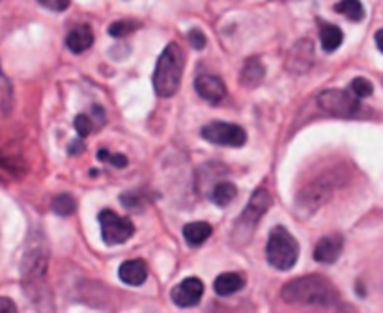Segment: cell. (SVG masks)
I'll return each instance as SVG.
<instances>
[{"label":"cell","mask_w":383,"mask_h":313,"mask_svg":"<svg viewBox=\"0 0 383 313\" xmlns=\"http://www.w3.org/2000/svg\"><path fill=\"white\" fill-rule=\"evenodd\" d=\"M202 136L212 144L227 145V148H242L247 142V133L243 131V127L225 121H213L202 127Z\"/></svg>","instance_id":"obj_7"},{"label":"cell","mask_w":383,"mask_h":313,"mask_svg":"<svg viewBox=\"0 0 383 313\" xmlns=\"http://www.w3.org/2000/svg\"><path fill=\"white\" fill-rule=\"evenodd\" d=\"M344 238L342 235L333 234L328 235V237H322L318 241L316 248H314V259L318 263H335L338 259V256L342 253Z\"/></svg>","instance_id":"obj_10"},{"label":"cell","mask_w":383,"mask_h":313,"mask_svg":"<svg viewBox=\"0 0 383 313\" xmlns=\"http://www.w3.org/2000/svg\"><path fill=\"white\" fill-rule=\"evenodd\" d=\"M189 41H191L193 49L202 50L206 47V35H204V32L198 28H193L191 32H189Z\"/></svg>","instance_id":"obj_26"},{"label":"cell","mask_w":383,"mask_h":313,"mask_svg":"<svg viewBox=\"0 0 383 313\" xmlns=\"http://www.w3.org/2000/svg\"><path fill=\"white\" fill-rule=\"evenodd\" d=\"M318 106L333 116H353L359 110V97L352 89H328L318 97Z\"/></svg>","instance_id":"obj_6"},{"label":"cell","mask_w":383,"mask_h":313,"mask_svg":"<svg viewBox=\"0 0 383 313\" xmlns=\"http://www.w3.org/2000/svg\"><path fill=\"white\" fill-rule=\"evenodd\" d=\"M212 226L207 222H191L183 228V238L189 246H200L212 237Z\"/></svg>","instance_id":"obj_15"},{"label":"cell","mask_w":383,"mask_h":313,"mask_svg":"<svg viewBox=\"0 0 383 313\" xmlns=\"http://www.w3.org/2000/svg\"><path fill=\"white\" fill-rule=\"evenodd\" d=\"M183 65H185V53L178 43H168L159 56L153 71V89L159 97H172L176 95L182 82Z\"/></svg>","instance_id":"obj_2"},{"label":"cell","mask_w":383,"mask_h":313,"mask_svg":"<svg viewBox=\"0 0 383 313\" xmlns=\"http://www.w3.org/2000/svg\"><path fill=\"white\" fill-rule=\"evenodd\" d=\"M82 149H85V145H82V142H79V140H75L73 144L70 145V153L71 155H77V153H81Z\"/></svg>","instance_id":"obj_28"},{"label":"cell","mask_w":383,"mask_h":313,"mask_svg":"<svg viewBox=\"0 0 383 313\" xmlns=\"http://www.w3.org/2000/svg\"><path fill=\"white\" fill-rule=\"evenodd\" d=\"M97 159L105 160V163H111L112 166H117V168H126L127 166V159L124 155L120 153L111 155L107 149H99V151H97Z\"/></svg>","instance_id":"obj_23"},{"label":"cell","mask_w":383,"mask_h":313,"mask_svg":"<svg viewBox=\"0 0 383 313\" xmlns=\"http://www.w3.org/2000/svg\"><path fill=\"white\" fill-rule=\"evenodd\" d=\"M75 129H77V133H79V136H81V138L88 136V134L92 133L90 118H88L86 114L77 116V118H75Z\"/></svg>","instance_id":"obj_24"},{"label":"cell","mask_w":383,"mask_h":313,"mask_svg":"<svg viewBox=\"0 0 383 313\" xmlns=\"http://www.w3.org/2000/svg\"><path fill=\"white\" fill-rule=\"evenodd\" d=\"M0 80H2V75H0Z\"/></svg>","instance_id":"obj_30"},{"label":"cell","mask_w":383,"mask_h":313,"mask_svg":"<svg viewBox=\"0 0 383 313\" xmlns=\"http://www.w3.org/2000/svg\"><path fill=\"white\" fill-rule=\"evenodd\" d=\"M17 308L16 304H14V300H10V298L6 297H0V313H16Z\"/></svg>","instance_id":"obj_27"},{"label":"cell","mask_w":383,"mask_h":313,"mask_svg":"<svg viewBox=\"0 0 383 313\" xmlns=\"http://www.w3.org/2000/svg\"><path fill=\"white\" fill-rule=\"evenodd\" d=\"M266 70H264L262 62L258 58H249L243 65L242 71V82L243 86H257L262 82Z\"/></svg>","instance_id":"obj_17"},{"label":"cell","mask_w":383,"mask_h":313,"mask_svg":"<svg viewBox=\"0 0 383 313\" xmlns=\"http://www.w3.org/2000/svg\"><path fill=\"white\" fill-rule=\"evenodd\" d=\"M243 285H245V278L237 273H222L213 282L215 293L221 295V297H230V295L242 291Z\"/></svg>","instance_id":"obj_14"},{"label":"cell","mask_w":383,"mask_h":313,"mask_svg":"<svg viewBox=\"0 0 383 313\" xmlns=\"http://www.w3.org/2000/svg\"><path fill=\"white\" fill-rule=\"evenodd\" d=\"M101 224V237L107 246H117V244L126 243L135 234V226L126 216H118L114 211L105 209L99 213Z\"/></svg>","instance_id":"obj_5"},{"label":"cell","mask_w":383,"mask_h":313,"mask_svg":"<svg viewBox=\"0 0 383 313\" xmlns=\"http://www.w3.org/2000/svg\"><path fill=\"white\" fill-rule=\"evenodd\" d=\"M281 295L288 304H303V306H316V308H329L338 302V293L333 283L318 274L288 282Z\"/></svg>","instance_id":"obj_1"},{"label":"cell","mask_w":383,"mask_h":313,"mask_svg":"<svg viewBox=\"0 0 383 313\" xmlns=\"http://www.w3.org/2000/svg\"><path fill=\"white\" fill-rule=\"evenodd\" d=\"M314 60V45L308 40H301L290 53V60H288V67L290 71H307L311 67Z\"/></svg>","instance_id":"obj_12"},{"label":"cell","mask_w":383,"mask_h":313,"mask_svg":"<svg viewBox=\"0 0 383 313\" xmlns=\"http://www.w3.org/2000/svg\"><path fill=\"white\" fill-rule=\"evenodd\" d=\"M376 45H378V49L383 53V28L376 32Z\"/></svg>","instance_id":"obj_29"},{"label":"cell","mask_w":383,"mask_h":313,"mask_svg":"<svg viewBox=\"0 0 383 313\" xmlns=\"http://www.w3.org/2000/svg\"><path fill=\"white\" fill-rule=\"evenodd\" d=\"M38 2L50 11H66L71 0H38Z\"/></svg>","instance_id":"obj_25"},{"label":"cell","mask_w":383,"mask_h":313,"mask_svg":"<svg viewBox=\"0 0 383 313\" xmlns=\"http://www.w3.org/2000/svg\"><path fill=\"white\" fill-rule=\"evenodd\" d=\"M335 11L340 15H344L346 19L357 23V21H363L365 17V8L359 0H340L335 4Z\"/></svg>","instance_id":"obj_19"},{"label":"cell","mask_w":383,"mask_h":313,"mask_svg":"<svg viewBox=\"0 0 383 313\" xmlns=\"http://www.w3.org/2000/svg\"><path fill=\"white\" fill-rule=\"evenodd\" d=\"M237 196V189L236 185L228 183V181H221V183H217L212 190V199L215 202L219 207H227L236 199Z\"/></svg>","instance_id":"obj_18"},{"label":"cell","mask_w":383,"mask_h":313,"mask_svg":"<svg viewBox=\"0 0 383 313\" xmlns=\"http://www.w3.org/2000/svg\"><path fill=\"white\" fill-rule=\"evenodd\" d=\"M204 295V283L198 278H185L172 291V302L180 308H193L200 302Z\"/></svg>","instance_id":"obj_8"},{"label":"cell","mask_w":383,"mask_h":313,"mask_svg":"<svg viewBox=\"0 0 383 313\" xmlns=\"http://www.w3.org/2000/svg\"><path fill=\"white\" fill-rule=\"evenodd\" d=\"M320 41H322V49L325 53H335L344 41L342 30L335 25H322V28H320Z\"/></svg>","instance_id":"obj_16"},{"label":"cell","mask_w":383,"mask_h":313,"mask_svg":"<svg viewBox=\"0 0 383 313\" xmlns=\"http://www.w3.org/2000/svg\"><path fill=\"white\" fill-rule=\"evenodd\" d=\"M118 276L126 285H142L148 278V265L142 259L124 261L118 268Z\"/></svg>","instance_id":"obj_11"},{"label":"cell","mask_w":383,"mask_h":313,"mask_svg":"<svg viewBox=\"0 0 383 313\" xmlns=\"http://www.w3.org/2000/svg\"><path fill=\"white\" fill-rule=\"evenodd\" d=\"M195 89L202 99L212 104H219L227 97V86L219 77H213V75H200L195 80Z\"/></svg>","instance_id":"obj_9"},{"label":"cell","mask_w":383,"mask_h":313,"mask_svg":"<svg viewBox=\"0 0 383 313\" xmlns=\"http://www.w3.org/2000/svg\"><path fill=\"white\" fill-rule=\"evenodd\" d=\"M139 23L136 21H117V23H112L111 26H109V34L112 35V38H126V35H129L133 32V30L139 28Z\"/></svg>","instance_id":"obj_21"},{"label":"cell","mask_w":383,"mask_h":313,"mask_svg":"<svg viewBox=\"0 0 383 313\" xmlns=\"http://www.w3.org/2000/svg\"><path fill=\"white\" fill-rule=\"evenodd\" d=\"M271 204V194L267 192L266 189L254 190V194H252L251 199H249L247 207L243 209L242 219H239V222L236 224V229H234V238H236L237 243H242V235H247V241L252 237L258 222H260L264 214L269 211Z\"/></svg>","instance_id":"obj_4"},{"label":"cell","mask_w":383,"mask_h":313,"mask_svg":"<svg viewBox=\"0 0 383 313\" xmlns=\"http://www.w3.org/2000/svg\"><path fill=\"white\" fill-rule=\"evenodd\" d=\"M66 45L73 55H82L85 50H88L94 45V32L88 25L75 26L68 34Z\"/></svg>","instance_id":"obj_13"},{"label":"cell","mask_w":383,"mask_h":313,"mask_svg":"<svg viewBox=\"0 0 383 313\" xmlns=\"http://www.w3.org/2000/svg\"><path fill=\"white\" fill-rule=\"evenodd\" d=\"M75 209L77 202L70 194H60V196H56L55 202H53V211H55L58 216H70L71 213H75Z\"/></svg>","instance_id":"obj_20"},{"label":"cell","mask_w":383,"mask_h":313,"mask_svg":"<svg viewBox=\"0 0 383 313\" xmlns=\"http://www.w3.org/2000/svg\"><path fill=\"white\" fill-rule=\"evenodd\" d=\"M350 89H352L353 94L357 95L359 99H365V97H368V95H372L374 86L370 80L363 79V77H359V79L352 80V88Z\"/></svg>","instance_id":"obj_22"},{"label":"cell","mask_w":383,"mask_h":313,"mask_svg":"<svg viewBox=\"0 0 383 313\" xmlns=\"http://www.w3.org/2000/svg\"><path fill=\"white\" fill-rule=\"evenodd\" d=\"M266 258L273 268L290 270L299 258V244L286 228H273L266 246Z\"/></svg>","instance_id":"obj_3"}]
</instances>
